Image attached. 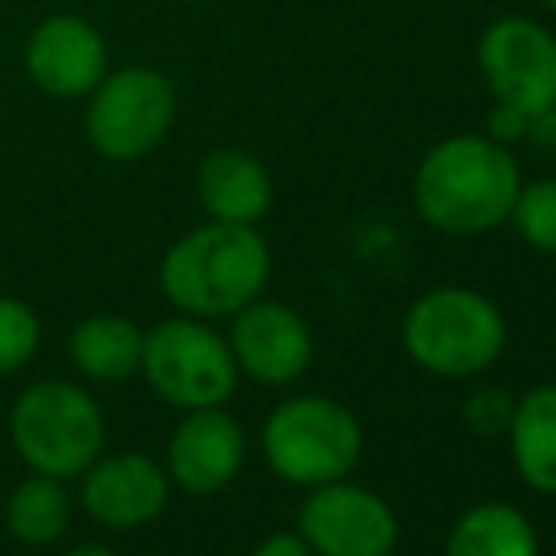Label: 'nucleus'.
Instances as JSON below:
<instances>
[{
  "label": "nucleus",
  "instance_id": "14",
  "mask_svg": "<svg viewBox=\"0 0 556 556\" xmlns=\"http://www.w3.org/2000/svg\"><path fill=\"white\" fill-rule=\"evenodd\" d=\"M198 198L213 220L257 224L273 208V175L247 148H216L198 167Z\"/></svg>",
  "mask_w": 556,
  "mask_h": 556
},
{
  "label": "nucleus",
  "instance_id": "19",
  "mask_svg": "<svg viewBox=\"0 0 556 556\" xmlns=\"http://www.w3.org/2000/svg\"><path fill=\"white\" fill-rule=\"evenodd\" d=\"M511 220L530 247L542 254H556V178H538L530 186H519Z\"/></svg>",
  "mask_w": 556,
  "mask_h": 556
},
{
  "label": "nucleus",
  "instance_id": "16",
  "mask_svg": "<svg viewBox=\"0 0 556 556\" xmlns=\"http://www.w3.org/2000/svg\"><path fill=\"white\" fill-rule=\"evenodd\" d=\"M511 454L522 481L556 496V382L534 387L511 409Z\"/></svg>",
  "mask_w": 556,
  "mask_h": 556
},
{
  "label": "nucleus",
  "instance_id": "13",
  "mask_svg": "<svg viewBox=\"0 0 556 556\" xmlns=\"http://www.w3.org/2000/svg\"><path fill=\"white\" fill-rule=\"evenodd\" d=\"M167 473L148 454L96 458L80 473L84 511L111 530H132L152 522L167 507Z\"/></svg>",
  "mask_w": 556,
  "mask_h": 556
},
{
  "label": "nucleus",
  "instance_id": "2",
  "mask_svg": "<svg viewBox=\"0 0 556 556\" xmlns=\"http://www.w3.org/2000/svg\"><path fill=\"white\" fill-rule=\"evenodd\" d=\"M269 242L254 224L208 220L186 231L160 265V288L190 318H231L265 292Z\"/></svg>",
  "mask_w": 556,
  "mask_h": 556
},
{
  "label": "nucleus",
  "instance_id": "18",
  "mask_svg": "<svg viewBox=\"0 0 556 556\" xmlns=\"http://www.w3.org/2000/svg\"><path fill=\"white\" fill-rule=\"evenodd\" d=\"M73 519V500L61 477L30 473L15 484V492L4 504L8 534L20 545H53L68 530Z\"/></svg>",
  "mask_w": 556,
  "mask_h": 556
},
{
  "label": "nucleus",
  "instance_id": "10",
  "mask_svg": "<svg viewBox=\"0 0 556 556\" xmlns=\"http://www.w3.org/2000/svg\"><path fill=\"white\" fill-rule=\"evenodd\" d=\"M23 68L50 99H88L111 73L103 30L84 15H50L27 35Z\"/></svg>",
  "mask_w": 556,
  "mask_h": 556
},
{
  "label": "nucleus",
  "instance_id": "8",
  "mask_svg": "<svg viewBox=\"0 0 556 556\" xmlns=\"http://www.w3.org/2000/svg\"><path fill=\"white\" fill-rule=\"evenodd\" d=\"M477 65L492 99L522 114L556 106V35L530 15H504L484 27Z\"/></svg>",
  "mask_w": 556,
  "mask_h": 556
},
{
  "label": "nucleus",
  "instance_id": "15",
  "mask_svg": "<svg viewBox=\"0 0 556 556\" xmlns=\"http://www.w3.org/2000/svg\"><path fill=\"white\" fill-rule=\"evenodd\" d=\"M144 330L125 315H91L68 337V352L84 379L91 382H125L140 371Z\"/></svg>",
  "mask_w": 556,
  "mask_h": 556
},
{
  "label": "nucleus",
  "instance_id": "24",
  "mask_svg": "<svg viewBox=\"0 0 556 556\" xmlns=\"http://www.w3.org/2000/svg\"><path fill=\"white\" fill-rule=\"evenodd\" d=\"M65 556H117V553L106 549V545H76V549H68Z\"/></svg>",
  "mask_w": 556,
  "mask_h": 556
},
{
  "label": "nucleus",
  "instance_id": "1",
  "mask_svg": "<svg viewBox=\"0 0 556 556\" xmlns=\"http://www.w3.org/2000/svg\"><path fill=\"white\" fill-rule=\"evenodd\" d=\"M519 163L507 144L473 132L446 137L428 148L413 175V205L446 235H481L511 220L519 198Z\"/></svg>",
  "mask_w": 556,
  "mask_h": 556
},
{
  "label": "nucleus",
  "instance_id": "17",
  "mask_svg": "<svg viewBox=\"0 0 556 556\" xmlns=\"http://www.w3.org/2000/svg\"><path fill=\"white\" fill-rule=\"evenodd\" d=\"M446 556H538V534L519 507L477 504L454 522Z\"/></svg>",
  "mask_w": 556,
  "mask_h": 556
},
{
  "label": "nucleus",
  "instance_id": "25",
  "mask_svg": "<svg viewBox=\"0 0 556 556\" xmlns=\"http://www.w3.org/2000/svg\"><path fill=\"white\" fill-rule=\"evenodd\" d=\"M545 4H549V8H553V12H556V0H545Z\"/></svg>",
  "mask_w": 556,
  "mask_h": 556
},
{
  "label": "nucleus",
  "instance_id": "5",
  "mask_svg": "<svg viewBox=\"0 0 556 556\" xmlns=\"http://www.w3.org/2000/svg\"><path fill=\"white\" fill-rule=\"evenodd\" d=\"M178 117V88L148 65L111 68L88 96L84 132L111 163H137L170 137Z\"/></svg>",
  "mask_w": 556,
  "mask_h": 556
},
{
  "label": "nucleus",
  "instance_id": "22",
  "mask_svg": "<svg viewBox=\"0 0 556 556\" xmlns=\"http://www.w3.org/2000/svg\"><path fill=\"white\" fill-rule=\"evenodd\" d=\"M489 137L500 140V144L530 137V114L515 111V106H507V103H496V111L489 114Z\"/></svg>",
  "mask_w": 556,
  "mask_h": 556
},
{
  "label": "nucleus",
  "instance_id": "4",
  "mask_svg": "<svg viewBox=\"0 0 556 556\" xmlns=\"http://www.w3.org/2000/svg\"><path fill=\"white\" fill-rule=\"evenodd\" d=\"M12 443L35 473L80 477L99 458L106 440L103 409L84 387L65 379H42L12 405Z\"/></svg>",
  "mask_w": 556,
  "mask_h": 556
},
{
  "label": "nucleus",
  "instance_id": "21",
  "mask_svg": "<svg viewBox=\"0 0 556 556\" xmlns=\"http://www.w3.org/2000/svg\"><path fill=\"white\" fill-rule=\"evenodd\" d=\"M511 409L515 405L507 402L500 390H481V394H473L466 402V420L477 428V432L492 435V432H504V428L511 425Z\"/></svg>",
  "mask_w": 556,
  "mask_h": 556
},
{
  "label": "nucleus",
  "instance_id": "20",
  "mask_svg": "<svg viewBox=\"0 0 556 556\" xmlns=\"http://www.w3.org/2000/svg\"><path fill=\"white\" fill-rule=\"evenodd\" d=\"M38 337H42V326H38L35 307L0 295V375H12L30 364V356L38 352Z\"/></svg>",
  "mask_w": 556,
  "mask_h": 556
},
{
  "label": "nucleus",
  "instance_id": "7",
  "mask_svg": "<svg viewBox=\"0 0 556 556\" xmlns=\"http://www.w3.org/2000/svg\"><path fill=\"white\" fill-rule=\"evenodd\" d=\"M262 446L273 473L292 484H330L352 473L359 462V432L356 417L341 402L330 397H292L277 405L262 428Z\"/></svg>",
  "mask_w": 556,
  "mask_h": 556
},
{
  "label": "nucleus",
  "instance_id": "6",
  "mask_svg": "<svg viewBox=\"0 0 556 556\" xmlns=\"http://www.w3.org/2000/svg\"><path fill=\"white\" fill-rule=\"evenodd\" d=\"M140 371L148 387L175 409H213L239 387L231 344L205 318L178 315L144 333Z\"/></svg>",
  "mask_w": 556,
  "mask_h": 556
},
{
  "label": "nucleus",
  "instance_id": "11",
  "mask_svg": "<svg viewBox=\"0 0 556 556\" xmlns=\"http://www.w3.org/2000/svg\"><path fill=\"white\" fill-rule=\"evenodd\" d=\"M231 323V356L239 364V371H247L262 387H285L295 382L311 367L315 356V341L300 315L288 303L262 300L247 303L242 311H235Z\"/></svg>",
  "mask_w": 556,
  "mask_h": 556
},
{
  "label": "nucleus",
  "instance_id": "9",
  "mask_svg": "<svg viewBox=\"0 0 556 556\" xmlns=\"http://www.w3.org/2000/svg\"><path fill=\"white\" fill-rule=\"evenodd\" d=\"M300 538L315 556H390L397 545V515L371 489L330 481L300 507Z\"/></svg>",
  "mask_w": 556,
  "mask_h": 556
},
{
  "label": "nucleus",
  "instance_id": "23",
  "mask_svg": "<svg viewBox=\"0 0 556 556\" xmlns=\"http://www.w3.org/2000/svg\"><path fill=\"white\" fill-rule=\"evenodd\" d=\"M254 556H315V549L300 534H269L254 549Z\"/></svg>",
  "mask_w": 556,
  "mask_h": 556
},
{
  "label": "nucleus",
  "instance_id": "26",
  "mask_svg": "<svg viewBox=\"0 0 556 556\" xmlns=\"http://www.w3.org/2000/svg\"><path fill=\"white\" fill-rule=\"evenodd\" d=\"M190 4H205V0H190Z\"/></svg>",
  "mask_w": 556,
  "mask_h": 556
},
{
  "label": "nucleus",
  "instance_id": "3",
  "mask_svg": "<svg viewBox=\"0 0 556 556\" xmlns=\"http://www.w3.org/2000/svg\"><path fill=\"white\" fill-rule=\"evenodd\" d=\"M402 341L425 371L466 379L496 364L507 344V323L496 303L473 288H432L409 307Z\"/></svg>",
  "mask_w": 556,
  "mask_h": 556
},
{
  "label": "nucleus",
  "instance_id": "12",
  "mask_svg": "<svg viewBox=\"0 0 556 556\" xmlns=\"http://www.w3.org/2000/svg\"><path fill=\"white\" fill-rule=\"evenodd\" d=\"M242 458H247V435L231 413L213 409H190L175 425L167 443V469L186 492L208 496L220 492L239 477Z\"/></svg>",
  "mask_w": 556,
  "mask_h": 556
}]
</instances>
